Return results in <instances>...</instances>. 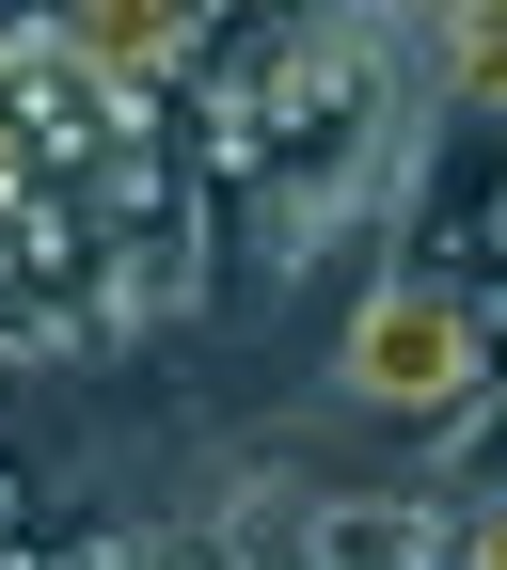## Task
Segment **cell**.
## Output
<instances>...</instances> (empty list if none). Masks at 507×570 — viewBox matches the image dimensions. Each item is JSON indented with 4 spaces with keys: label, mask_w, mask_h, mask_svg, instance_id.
Returning a JSON list of instances; mask_svg holds the SVG:
<instances>
[{
    "label": "cell",
    "mask_w": 507,
    "mask_h": 570,
    "mask_svg": "<svg viewBox=\"0 0 507 570\" xmlns=\"http://www.w3.org/2000/svg\"><path fill=\"white\" fill-rule=\"evenodd\" d=\"M175 127H191L206 238H254L285 269L333 223H365V206H412L428 17H223V48H206Z\"/></svg>",
    "instance_id": "6da1fadb"
},
{
    "label": "cell",
    "mask_w": 507,
    "mask_h": 570,
    "mask_svg": "<svg viewBox=\"0 0 507 570\" xmlns=\"http://www.w3.org/2000/svg\"><path fill=\"white\" fill-rule=\"evenodd\" d=\"M349 396L365 412H412V428H476L507 396V285L491 269H381L349 302Z\"/></svg>",
    "instance_id": "7a4b0ae2"
},
{
    "label": "cell",
    "mask_w": 507,
    "mask_h": 570,
    "mask_svg": "<svg viewBox=\"0 0 507 570\" xmlns=\"http://www.w3.org/2000/svg\"><path fill=\"white\" fill-rule=\"evenodd\" d=\"M32 32L80 63L96 96H127V111H191L206 48H223V17H191V0H64V17H32Z\"/></svg>",
    "instance_id": "3957f363"
},
{
    "label": "cell",
    "mask_w": 507,
    "mask_h": 570,
    "mask_svg": "<svg viewBox=\"0 0 507 570\" xmlns=\"http://www.w3.org/2000/svg\"><path fill=\"white\" fill-rule=\"evenodd\" d=\"M302 570H460V508H333Z\"/></svg>",
    "instance_id": "277c9868"
},
{
    "label": "cell",
    "mask_w": 507,
    "mask_h": 570,
    "mask_svg": "<svg viewBox=\"0 0 507 570\" xmlns=\"http://www.w3.org/2000/svg\"><path fill=\"white\" fill-rule=\"evenodd\" d=\"M460 508V570H507V491H445Z\"/></svg>",
    "instance_id": "5b68a950"
},
{
    "label": "cell",
    "mask_w": 507,
    "mask_h": 570,
    "mask_svg": "<svg viewBox=\"0 0 507 570\" xmlns=\"http://www.w3.org/2000/svg\"><path fill=\"white\" fill-rule=\"evenodd\" d=\"M0 570H17V491H0Z\"/></svg>",
    "instance_id": "8992f818"
},
{
    "label": "cell",
    "mask_w": 507,
    "mask_h": 570,
    "mask_svg": "<svg viewBox=\"0 0 507 570\" xmlns=\"http://www.w3.org/2000/svg\"><path fill=\"white\" fill-rule=\"evenodd\" d=\"M0 63H17V17H0Z\"/></svg>",
    "instance_id": "52a82bcc"
}]
</instances>
